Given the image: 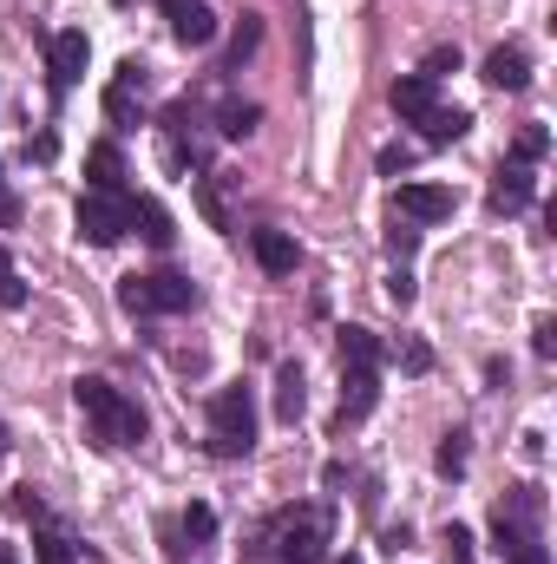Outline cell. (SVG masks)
<instances>
[{"mask_svg": "<svg viewBox=\"0 0 557 564\" xmlns=\"http://www.w3.org/2000/svg\"><path fill=\"white\" fill-rule=\"evenodd\" d=\"M106 112H112L119 126H139V119H144V66H139V59H125V66H119V79L106 86Z\"/></svg>", "mask_w": 557, "mask_h": 564, "instance_id": "obj_7", "label": "cell"}, {"mask_svg": "<svg viewBox=\"0 0 557 564\" xmlns=\"http://www.w3.org/2000/svg\"><path fill=\"white\" fill-rule=\"evenodd\" d=\"M73 401H79V414L92 421V440H99V446H139L144 440V408L125 401L112 381H79Z\"/></svg>", "mask_w": 557, "mask_h": 564, "instance_id": "obj_1", "label": "cell"}, {"mask_svg": "<svg viewBox=\"0 0 557 564\" xmlns=\"http://www.w3.org/2000/svg\"><path fill=\"white\" fill-rule=\"evenodd\" d=\"M33 558H40V564H73V539H66V532H53V525H46V532H40V539H33Z\"/></svg>", "mask_w": 557, "mask_h": 564, "instance_id": "obj_21", "label": "cell"}, {"mask_svg": "<svg viewBox=\"0 0 557 564\" xmlns=\"http://www.w3.org/2000/svg\"><path fill=\"white\" fill-rule=\"evenodd\" d=\"M387 106L401 112V119H426L439 99H433V79L426 73H407V79H394V93H387Z\"/></svg>", "mask_w": 557, "mask_h": 564, "instance_id": "obj_13", "label": "cell"}, {"mask_svg": "<svg viewBox=\"0 0 557 564\" xmlns=\"http://www.w3.org/2000/svg\"><path fill=\"white\" fill-rule=\"evenodd\" d=\"M132 230H139L151 250H171V237H177L171 217H164V204H151V197H132Z\"/></svg>", "mask_w": 557, "mask_h": 564, "instance_id": "obj_17", "label": "cell"}, {"mask_svg": "<svg viewBox=\"0 0 557 564\" xmlns=\"http://www.w3.org/2000/svg\"><path fill=\"white\" fill-rule=\"evenodd\" d=\"M256 446V401L250 388H217L210 394V453L217 459H243Z\"/></svg>", "mask_w": 557, "mask_h": 564, "instance_id": "obj_2", "label": "cell"}, {"mask_svg": "<svg viewBox=\"0 0 557 564\" xmlns=\"http://www.w3.org/2000/svg\"><path fill=\"white\" fill-rule=\"evenodd\" d=\"M0 191H7V184H0Z\"/></svg>", "mask_w": 557, "mask_h": 564, "instance_id": "obj_37", "label": "cell"}, {"mask_svg": "<svg viewBox=\"0 0 557 564\" xmlns=\"http://www.w3.org/2000/svg\"><path fill=\"white\" fill-rule=\"evenodd\" d=\"M217 119H223V126H217L223 139H243V132H256V119H263V106H243V99H230V106H223Z\"/></svg>", "mask_w": 557, "mask_h": 564, "instance_id": "obj_20", "label": "cell"}, {"mask_svg": "<svg viewBox=\"0 0 557 564\" xmlns=\"http://www.w3.org/2000/svg\"><path fill=\"white\" fill-rule=\"evenodd\" d=\"M407 164H414V151H401V144H394V151H381V171H407Z\"/></svg>", "mask_w": 557, "mask_h": 564, "instance_id": "obj_33", "label": "cell"}, {"mask_svg": "<svg viewBox=\"0 0 557 564\" xmlns=\"http://www.w3.org/2000/svg\"><path fill=\"white\" fill-rule=\"evenodd\" d=\"M86 59H92V46H86L79 26L73 33H53V93H73L86 79Z\"/></svg>", "mask_w": 557, "mask_h": 564, "instance_id": "obj_9", "label": "cell"}, {"mask_svg": "<svg viewBox=\"0 0 557 564\" xmlns=\"http://www.w3.org/2000/svg\"><path fill=\"white\" fill-rule=\"evenodd\" d=\"M394 210H401V217H414V224H439V217H452V210H459V197H452L446 184H401Z\"/></svg>", "mask_w": 557, "mask_h": 564, "instance_id": "obj_6", "label": "cell"}, {"mask_svg": "<svg viewBox=\"0 0 557 564\" xmlns=\"http://www.w3.org/2000/svg\"><path fill=\"white\" fill-rule=\"evenodd\" d=\"M439 473H446V479L466 473V426H452V433L439 440Z\"/></svg>", "mask_w": 557, "mask_h": 564, "instance_id": "obj_23", "label": "cell"}, {"mask_svg": "<svg viewBox=\"0 0 557 564\" xmlns=\"http://www.w3.org/2000/svg\"><path fill=\"white\" fill-rule=\"evenodd\" d=\"M270 539H276L282 564H321V552H328V512L321 506H295V512H282L270 525Z\"/></svg>", "mask_w": 557, "mask_h": 564, "instance_id": "obj_4", "label": "cell"}, {"mask_svg": "<svg viewBox=\"0 0 557 564\" xmlns=\"http://www.w3.org/2000/svg\"><path fill=\"white\" fill-rule=\"evenodd\" d=\"M26 302V282L13 276V263H7V250H0V308H20Z\"/></svg>", "mask_w": 557, "mask_h": 564, "instance_id": "obj_25", "label": "cell"}, {"mask_svg": "<svg viewBox=\"0 0 557 564\" xmlns=\"http://www.w3.org/2000/svg\"><path fill=\"white\" fill-rule=\"evenodd\" d=\"M419 126V139L426 144H452V139H466L472 132V112H459V106H433L426 119H414Z\"/></svg>", "mask_w": 557, "mask_h": 564, "instance_id": "obj_14", "label": "cell"}, {"mask_svg": "<svg viewBox=\"0 0 557 564\" xmlns=\"http://www.w3.org/2000/svg\"><path fill=\"white\" fill-rule=\"evenodd\" d=\"M177 525H184V539H210V532H217L210 506H184V519H177Z\"/></svg>", "mask_w": 557, "mask_h": 564, "instance_id": "obj_26", "label": "cell"}, {"mask_svg": "<svg viewBox=\"0 0 557 564\" xmlns=\"http://www.w3.org/2000/svg\"><path fill=\"white\" fill-rule=\"evenodd\" d=\"M197 204H204V217H210L217 230H230V217H223V197H217L210 184H197Z\"/></svg>", "mask_w": 557, "mask_h": 564, "instance_id": "obj_29", "label": "cell"}, {"mask_svg": "<svg viewBox=\"0 0 557 564\" xmlns=\"http://www.w3.org/2000/svg\"><path fill=\"white\" fill-rule=\"evenodd\" d=\"M532 348H538V355H545V361H551V355H557V322H551V315H545V322H538V328H532Z\"/></svg>", "mask_w": 557, "mask_h": 564, "instance_id": "obj_31", "label": "cell"}, {"mask_svg": "<svg viewBox=\"0 0 557 564\" xmlns=\"http://www.w3.org/2000/svg\"><path fill=\"white\" fill-rule=\"evenodd\" d=\"M387 295H394V302L407 308V302H414V276H394V282H387Z\"/></svg>", "mask_w": 557, "mask_h": 564, "instance_id": "obj_34", "label": "cell"}, {"mask_svg": "<svg viewBox=\"0 0 557 564\" xmlns=\"http://www.w3.org/2000/svg\"><path fill=\"white\" fill-rule=\"evenodd\" d=\"M545 126H525V132H518V144H512V164H532V158H545Z\"/></svg>", "mask_w": 557, "mask_h": 564, "instance_id": "obj_24", "label": "cell"}, {"mask_svg": "<svg viewBox=\"0 0 557 564\" xmlns=\"http://www.w3.org/2000/svg\"><path fill=\"white\" fill-rule=\"evenodd\" d=\"M374 401H381V368H348V381H341V414L335 426H354L374 414Z\"/></svg>", "mask_w": 557, "mask_h": 564, "instance_id": "obj_8", "label": "cell"}, {"mask_svg": "<svg viewBox=\"0 0 557 564\" xmlns=\"http://www.w3.org/2000/svg\"><path fill=\"white\" fill-rule=\"evenodd\" d=\"M256 40H263V20H250V13H243V20H237V33H230V66H243V59L256 53Z\"/></svg>", "mask_w": 557, "mask_h": 564, "instance_id": "obj_22", "label": "cell"}, {"mask_svg": "<svg viewBox=\"0 0 557 564\" xmlns=\"http://www.w3.org/2000/svg\"><path fill=\"white\" fill-rule=\"evenodd\" d=\"M525 79H532V66H525L518 46H492V53H485V86H499V93H525Z\"/></svg>", "mask_w": 557, "mask_h": 564, "instance_id": "obj_12", "label": "cell"}, {"mask_svg": "<svg viewBox=\"0 0 557 564\" xmlns=\"http://www.w3.org/2000/svg\"><path fill=\"white\" fill-rule=\"evenodd\" d=\"M341 368H381V341L368 328H341Z\"/></svg>", "mask_w": 557, "mask_h": 564, "instance_id": "obj_19", "label": "cell"}, {"mask_svg": "<svg viewBox=\"0 0 557 564\" xmlns=\"http://www.w3.org/2000/svg\"><path fill=\"white\" fill-rule=\"evenodd\" d=\"M86 177H92V191H125V158H119V144H92L86 151Z\"/></svg>", "mask_w": 557, "mask_h": 564, "instance_id": "obj_15", "label": "cell"}, {"mask_svg": "<svg viewBox=\"0 0 557 564\" xmlns=\"http://www.w3.org/2000/svg\"><path fill=\"white\" fill-rule=\"evenodd\" d=\"M446 552H452V564L479 558V545H472V532H466V525H446Z\"/></svg>", "mask_w": 557, "mask_h": 564, "instance_id": "obj_27", "label": "cell"}, {"mask_svg": "<svg viewBox=\"0 0 557 564\" xmlns=\"http://www.w3.org/2000/svg\"><path fill=\"white\" fill-rule=\"evenodd\" d=\"M250 250H256V263H263L270 276H288V270H295V257H302V250H295V237H282V230H256V237H250Z\"/></svg>", "mask_w": 557, "mask_h": 564, "instance_id": "obj_16", "label": "cell"}, {"mask_svg": "<svg viewBox=\"0 0 557 564\" xmlns=\"http://www.w3.org/2000/svg\"><path fill=\"white\" fill-rule=\"evenodd\" d=\"M0 564H13V552H7V545H0Z\"/></svg>", "mask_w": 557, "mask_h": 564, "instance_id": "obj_35", "label": "cell"}, {"mask_svg": "<svg viewBox=\"0 0 557 564\" xmlns=\"http://www.w3.org/2000/svg\"><path fill=\"white\" fill-rule=\"evenodd\" d=\"M164 20H171V33H177L184 46H210V40H217V20H210L204 0H164Z\"/></svg>", "mask_w": 557, "mask_h": 564, "instance_id": "obj_10", "label": "cell"}, {"mask_svg": "<svg viewBox=\"0 0 557 564\" xmlns=\"http://www.w3.org/2000/svg\"><path fill=\"white\" fill-rule=\"evenodd\" d=\"M125 230H132V197H112V191H86L79 197V237L92 250H112Z\"/></svg>", "mask_w": 557, "mask_h": 564, "instance_id": "obj_5", "label": "cell"}, {"mask_svg": "<svg viewBox=\"0 0 557 564\" xmlns=\"http://www.w3.org/2000/svg\"><path fill=\"white\" fill-rule=\"evenodd\" d=\"M414 230H401V224H394V230H387V250H394V257H414Z\"/></svg>", "mask_w": 557, "mask_h": 564, "instance_id": "obj_32", "label": "cell"}, {"mask_svg": "<svg viewBox=\"0 0 557 564\" xmlns=\"http://www.w3.org/2000/svg\"><path fill=\"white\" fill-rule=\"evenodd\" d=\"M7 512H13V519H40V492H33V486H20V492L7 499Z\"/></svg>", "mask_w": 557, "mask_h": 564, "instance_id": "obj_30", "label": "cell"}, {"mask_svg": "<svg viewBox=\"0 0 557 564\" xmlns=\"http://www.w3.org/2000/svg\"><path fill=\"white\" fill-rule=\"evenodd\" d=\"M190 302H197V282L177 276V270L119 282V308H125V315H177V308H190Z\"/></svg>", "mask_w": 557, "mask_h": 564, "instance_id": "obj_3", "label": "cell"}, {"mask_svg": "<svg viewBox=\"0 0 557 564\" xmlns=\"http://www.w3.org/2000/svg\"><path fill=\"white\" fill-rule=\"evenodd\" d=\"M0 453H7V426H0Z\"/></svg>", "mask_w": 557, "mask_h": 564, "instance_id": "obj_36", "label": "cell"}, {"mask_svg": "<svg viewBox=\"0 0 557 564\" xmlns=\"http://www.w3.org/2000/svg\"><path fill=\"white\" fill-rule=\"evenodd\" d=\"M419 73H426V79L439 86L446 73H459V53H452V46H439V53H426V66H419Z\"/></svg>", "mask_w": 557, "mask_h": 564, "instance_id": "obj_28", "label": "cell"}, {"mask_svg": "<svg viewBox=\"0 0 557 564\" xmlns=\"http://www.w3.org/2000/svg\"><path fill=\"white\" fill-rule=\"evenodd\" d=\"M302 408H308V388H302V368L295 361H282L276 368V421H302Z\"/></svg>", "mask_w": 557, "mask_h": 564, "instance_id": "obj_18", "label": "cell"}, {"mask_svg": "<svg viewBox=\"0 0 557 564\" xmlns=\"http://www.w3.org/2000/svg\"><path fill=\"white\" fill-rule=\"evenodd\" d=\"M525 204H532V164H499V177H492V210L518 217Z\"/></svg>", "mask_w": 557, "mask_h": 564, "instance_id": "obj_11", "label": "cell"}]
</instances>
